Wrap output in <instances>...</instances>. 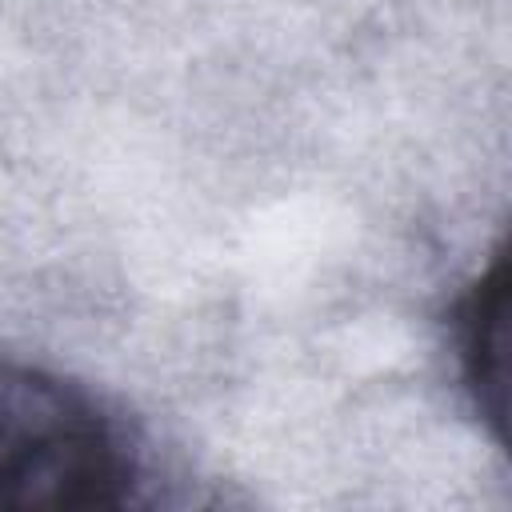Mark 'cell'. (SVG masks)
I'll return each instance as SVG.
<instances>
[{"instance_id":"obj_1","label":"cell","mask_w":512,"mask_h":512,"mask_svg":"<svg viewBox=\"0 0 512 512\" xmlns=\"http://www.w3.org/2000/svg\"><path fill=\"white\" fill-rule=\"evenodd\" d=\"M132 484L136 456L92 392L0 356V512L120 508Z\"/></svg>"},{"instance_id":"obj_2","label":"cell","mask_w":512,"mask_h":512,"mask_svg":"<svg viewBox=\"0 0 512 512\" xmlns=\"http://www.w3.org/2000/svg\"><path fill=\"white\" fill-rule=\"evenodd\" d=\"M504 304H508V256L500 252L492 268L456 304V352L476 408L504 420Z\"/></svg>"}]
</instances>
